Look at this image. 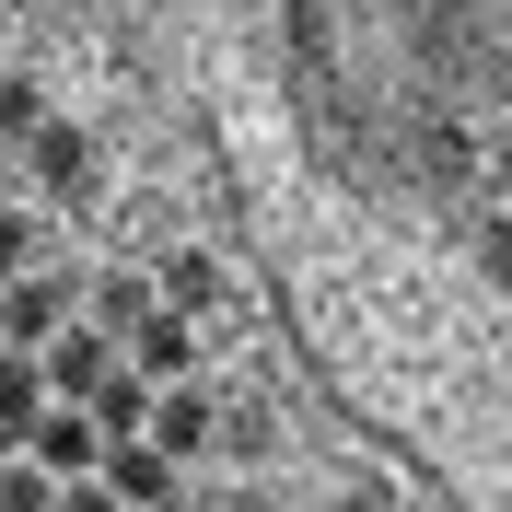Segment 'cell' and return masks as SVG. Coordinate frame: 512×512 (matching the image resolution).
Here are the masks:
<instances>
[{
	"label": "cell",
	"mask_w": 512,
	"mask_h": 512,
	"mask_svg": "<svg viewBox=\"0 0 512 512\" xmlns=\"http://www.w3.org/2000/svg\"><path fill=\"white\" fill-rule=\"evenodd\" d=\"M35 373H47V396H59V408H82V396H94V384L117 373V338H94V326L70 315L59 338H47V350H35Z\"/></svg>",
	"instance_id": "1"
},
{
	"label": "cell",
	"mask_w": 512,
	"mask_h": 512,
	"mask_svg": "<svg viewBox=\"0 0 512 512\" xmlns=\"http://www.w3.org/2000/svg\"><path fill=\"white\" fill-rule=\"evenodd\" d=\"M59 326H70V280H35V268H24V280H0V350L35 361Z\"/></svg>",
	"instance_id": "2"
},
{
	"label": "cell",
	"mask_w": 512,
	"mask_h": 512,
	"mask_svg": "<svg viewBox=\"0 0 512 512\" xmlns=\"http://www.w3.org/2000/svg\"><path fill=\"white\" fill-rule=\"evenodd\" d=\"M94 454H105V431H94V419H82V408H47V419H35V431H24V466H47V478H94Z\"/></svg>",
	"instance_id": "3"
},
{
	"label": "cell",
	"mask_w": 512,
	"mask_h": 512,
	"mask_svg": "<svg viewBox=\"0 0 512 512\" xmlns=\"http://www.w3.org/2000/svg\"><path fill=\"white\" fill-rule=\"evenodd\" d=\"M24 152H35V187L59 198V210H70V198H94V140H82L70 117H47V128L24 140Z\"/></svg>",
	"instance_id": "4"
},
{
	"label": "cell",
	"mask_w": 512,
	"mask_h": 512,
	"mask_svg": "<svg viewBox=\"0 0 512 512\" xmlns=\"http://www.w3.org/2000/svg\"><path fill=\"white\" fill-rule=\"evenodd\" d=\"M210 419H222V408H210L198 384H163V396H152V431H140V443H152L163 466H187V454H210Z\"/></svg>",
	"instance_id": "5"
},
{
	"label": "cell",
	"mask_w": 512,
	"mask_h": 512,
	"mask_svg": "<svg viewBox=\"0 0 512 512\" xmlns=\"http://www.w3.org/2000/svg\"><path fill=\"white\" fill-rule=\"evenodd\" d=\"M140 291H152V315H175V326H187V315H210V303H222V268H210L198 245H175Z\"/></svg>",
	"instance_id": "6"
},
{
	"label": "cell",
	"mask_w": 512,
	"mask_h": 512,
	"mask_svg": "<svg viewBox=\"0 0 512 512\" xmlns=\"http://www.w3.org/2000/svg\"><path fill=\"white\" fill-rule=\"evenodd\" d=\"M152 396H163V384H140V373L117 361V373H105L94 396H82V419H94L105 443H140V431H152Z\"/></svg>",
	"instance_id": "7"
},
{
	"label": "cell",
	"mask_w": 512,
	"mask_h": 512,
	"mask_svg": "<svg viewBox=\"0 0 512 512\" xmlns=\"http://www.w3.org/2000/svg\"><path fill=\"white\" fill-rule=\"evenodd\" d=\"M187 361H198V326H175V315L128 326V373H140V384H187Z\"/></svg>",
	"instance_id": "8"
},
{
	"label": "cell",
	"mask_w": 512,
	"mask_h": 512,
	"mask_svg": "<svg viewBox=\"0 0 512 512\" xmlns=\"http://www.w3.org/2000/svg\"><path fill=\"white\" fill-rule=\"evenodd\" d=\"M47 408H59V396H47V373H35L24 350H0V443H24Z\"/></svg>",
	"instance_id": "9"
},
{
	"label": "cell",
	"mask_w": 512,
	"mask_h": 512,
	"mask_svg": "<svg viewBox=\"0 0 512 512\" xmlns=\"http://www.w3.org/2000/svg\"><path fill=\"white\" fill-rule=\"evenodd\" d=\"M140 315H152V291L128 280V268H117V280H94V291H82V326H94V338H128Z\"/></svg>",
	"instance_id": "10"
},
{
	"label": "cell",
	"mask_w": 512,
	"mask_h": 512,
	"mask_svg": "<svg viewBox=\"0 0 512 512\" xmlns=\"http://www.w3.org/2000/svg\"><path fill=\"white\" fill-rule=\"evenodd\" d=\"M35 128H47V94H35L24 70H12V82H0V152H24Z\"/></svg>",
	"instance_id": "11"
},
{
	"label": "cell",
	"mask_w": 512,
	"mask_h": 512,
	"mask_svg": "<svg viewBox=\"0 0 512 512\" xmlns=\"http://www.w3.org/2000/svg\"><path fill=\"white\" fill-rule=\"evenodd\" d=\"M47 501H59V478L24 466V454H0V512H47Z\"/></svg>",
	"instance_id": "12"
},
{
	"label": "cell",
	"mask_w": 512,
	"mask_h": 512,
	"mask_svg": "<svg viewBox=\"0 0 512 512\" xmlns=\"http://www.w3.org/2000/svg\"><path fill=\"white\" fill-rule=\"evenodd\" d=\"M24 268H35V222H24V210H0V280H24Z\"/></svg>",
	"instance_id": "13"
},
{
	"label": "cell",
	"mask_w": 512,
	"mask_h": 512,
	"mask_svg": "<svg viewBox=\"0 0 512 512\" xmlns=\"http://www.w3.org/2000/svg\"><path fill=\"white\" fill-rule=\"evenodd\" d=\"M47 512H117V501H105L94 478H70V489H59V501H47Z\"/></svg>",
	"instance_id": "14"
},
{
	"label": "cell",
	"mask_w": 512,
	"mask_h": 512,
	"mask_svg": "<svg viewBox=\"0 0 512 512\" xmlns=\"http://www.w3.org/2000/svg\"><path fill=\"white\" fill-rule=\"evenodd\" d=\"M0 187H12V163H0Z\"/></svg>",
	"instance_id": "15"
},
{
	"label": "cell",
	"mask_w": 512,
	"mask_h": 512,
	"mask_svg": "<svg viewBox=\"0 0 512 512\" xmlns=\"http://www.w3.org/2000/svg\"><path fill=\"white\" fill-rule=\"evenodd\" d=\"M0 454H12V443H0Z\"/></svg>",
	"instance_id": "16"
}]
</instances>
